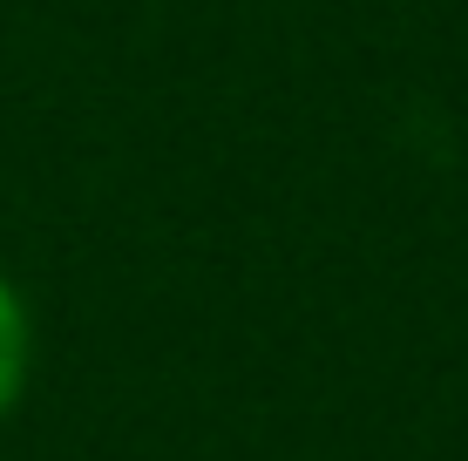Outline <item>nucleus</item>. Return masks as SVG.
<instances>
[{"label": "nucleus", "instance_id": "obj_1", "mask_svg": "<svg viewBox=\"0 0 468 461\" xmlns=\"http://www.w3.org/2000/svg\"><path fill=\"white\" fill-rule=\"evenodd\" d=\"M27 373H35V320H27V299L14 292V278L0 272V421L21 407Z\"/></svg>", "mask_w": 468, "mask_h": 461}]
</instances>
